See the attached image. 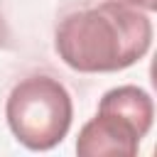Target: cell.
<instances>
[{
  "mask_svg": "<svg viewBox=\"0 0 157 157\" xmlns=\"http://www.w3.org/2000/svg\"><path fill=\"white\" fill-rule=\"evenodd\" d=\"M152 44V22L145 10L123 0L69 12L54 32L59 59L81 74H113L137 64Z\"/></svg>",
  "mask_w": 157,
  "mask_h": 157,
  "instance_id": "1",
  "label": "cell"
},
{
  "mask_svg": "<svg viewBox=\"0 0 157 157\" xmlns=\"http://www.w3.org/2000/svg\"><path fill=\"white\" fill-rule=\"evenodd\" d=\"M5 118L27 150L44 152L56 147L74 118V103L66 86L47 74H32L17 81L5 103Z\"/></svg>",
  "mask_w": 157,
  "mask_h": 157,
  "instance_id": "2",
  "label": "cell"
},
{
  "mask_svg": "<svg viewBox=\"0 0 157 157\" xmlns=\"http://www.w3.org/2000/svg\"><path fill=\"white\" fill-rule=\"evenodd\" d=\"M145 135L125 118L98 110L91 118L76 140V152L81 157H135L140 140Z\"/></svg>",
  "mask_w": 157,
  "mask_h": 157,
  "instance_id": "3",
  "label": "cell"
},
{
  "mask_svg": "<svg viewBox=\"0 0 157 157\" xmlns=\"http://www.w3.org/2000/svg\"><path fill=\"white\" fill-rule=\"evenodd\" d=\"M98 110H108L130 120L142 135L150 132L152 118H155V105H152L150 93L137 86H118V88L105 91L98 103Z\"/></svg>",
  "mask_w": 157,
  "mask_h": 157,
  "instance_id": "4",
  "label": "cell"
},
{
  "mask_svg": "<svg viewBox=\"0 0 157 157\" xmlns=\"http://www.w3.org/2000/svg\"><path fill=\"white\" fill-rule=\"evenodd\" d=\"M123 2H128V5H135V7L145 10V12H152V10L157 7V0H123Z\"/></svg>",
  "mask_w": 157,
  "mask_h": 157,
  "instance_id": "5",
  "label": "cell"
}]
</instances>
